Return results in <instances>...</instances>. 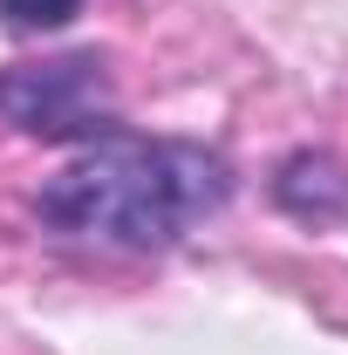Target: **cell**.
Listing matches in <instances>:
<instances>
[{
	"label": "cell",
	"instance_id": "7a4b0ae2",
	"mask_svg": "<svg viewBox=\"0 0 348 355\" xmlns=\"http://www.w3.org/2000/svg\"><path fill=\"white\" fill-rule=\"evenodd\" d=\"M0 116L28 137H96L123 130L116 123V89H110V69L96 55H55V62H14L0 76Z\"/></svg>",
	"mask_w": 348,
	"mask_h": 355
},
{
	"label": "cell",
	"instance_id": "6da1fadb",
	"mask_svg": "<svg viewBox=\"0 0 348 355\" xmlns=\"http://www.w3.org/2000/svg\"><path fill=\"white\" fill-rule=\"evenodd\" d=\"M225 198H232V164L218 150L184 137L110 130L48 178L35 212L62 239L157 253V246H177L191 225H205Z\"/></svg>",
	"mask_w": 348,
	"mask_h": 355
},
{
	"label": "cell",
	"instance_id": "3957f363",
	"mask_svg": "<svg viewBox=\"0 0 348 355\" xmlns=\"http://www.w3.org/2000/svg\"><path fill=\"white\" fill-rule=\"evenodd\" d=\"M0 14L7 28H62L82 14V0H0Z\"/></svg>",
	"mask_w": 348,
	"mask_h": 355
}]
</instances>
